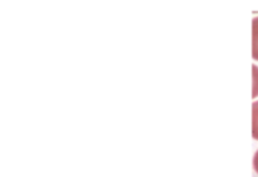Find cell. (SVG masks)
I'll list each match as a JSON object with an SVG mask.
<instances>
[{"label": "cell", "mask_w": 258, "mask_h": 177, "mask_svg": "<svg viewBox=\"0 0 258 177\" xmlns=\"http://www.w3.org/2000/svg\"><path fill=\"white\" fill-rule=\"evenodd\" d=\"M252 58L258 62V17L252 19Z\"/></svg>", "instance_id": "1"}, {"label": "cell", "mask_w": 258, "mask_h": 177, "mask_svg": "<svg viewBox=\"0 0 258 177\" xmlns=\"http://www.w3.org/2000/svg\"><path fill=\"white\" fill-rule=\"evenodd\" d=\"M252 137L258 141V101L252 103Z\"/></svg>", "instance_id": "2"}, {"label": "cell", "mask_w": 258, "mask_h": 177, "mask_svg": "<svg viewBox=\"0 0 258 177\" xmlns=\"http://www.w3.org/2000/svg\"><path fill=\"white\" fill-rule=\"evenodd\" d=\"M258 97V67L252 65V98Z\"/></svg>", "instance_id": "3"}, {"label": "cell", "mask_w": 258, "mask_h": 177, "mask_svg": "<svg viewBox=\"0 0 258 177\" xmlns=\"http://www.w3.org/2000/svg\"><path fill=\"white\" fill-rule=\"evenodd\" d=\"M253 170L258 175V150L254 152V156H253Z\"/></svg>", "instance_id": "4"}]
</instances>
